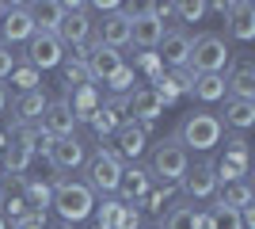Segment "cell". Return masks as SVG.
I'll return each mask as SVG.
<instances>
[{
    "label": "cell",
    "instance_id": "6da1fadb",
    "mask_svg": "<svg viewBox=\"0 0 255 229\" xmlns=\"http://www.w3.org/2000/svg\"><path fill=\"white\" fill-rule=\"evenodd\" d=\"M50 207H57V218L65 222V226H76V222L92 218V210H96V191L88 184H80V180H57V187H53V199Z\"/></svg>",
    "mask_w": 255,
    "mask_h": 229
},
{
    "label": "cell",
    "instance_id": "7a4b0ae2",
    "mask_svg": "<svg viewBox=\"0 0 255 229\" xmlns=\"http://www.w3.org/2000/svg\"><path fill=\"white\" fill-rule=\"evenodd\" d=\"M191 172V153L179 145V138H160L149 153V176L160 184H179L183 176Z\"/></svg>",
    "mask_w": 255,
    "mask_h": 229
},
{
    "label": "cell",
    "instance_id": "3957f363",
    "mask_svg": "<svg viewBox=\"0 0 255 229\" xmlns=\"http://www.w3.org/2000/svg\"><path fill=\"white\" fill-rule=\"evenodd\" d=\"M221 119L217 115H210V111H191L187 119L179 122V130H175V138H179L183 149H198V153H210L213 145L221 142Z\"/></svg>",
    "mask_w": 255,
    "mask_h": 229
},
{
    "label": "cell",
    "instance_id": "277c9868",
    "mask_svg": "<svg viewBox=\"0 0 255 229\" xmlns=\"http://www.w3.org/2000/svg\"><path fill=\"white\" fill-rule=\"evenodd\" d=\"M84 164H88V180L84 184L92 187L96 195H115L118 176H122V168H126V164L115 157V149H96Z\"/></svg>",
    "mask_w": 255,
    "mask_h": 229
},
{
    "label": "cell",
    "instance_id": "5b68a950",
    "mask_svg": "<svg viewBox=\"0 0 255 229\" xmlns=\"http://www.w3.org/2000/svg\"><path fill=\"white\" fill-rule=\"evenodd\" d=\"M187 65L194 73H221L229 65V42L221 34H198V38H191V61Z\"/></svg>",
    "mask_w": 255,
    "mask_h": 229
},
{
    "label": "cell",
    "instance_id": "8992f818",
    "mask_svg": "<svg viewBox=\"0 0 255 229\" xmlns=\"http://www.w3.org/2000/svg\"><path fill=\"white\" fill-rule=\"evenodd\" d=\"M34 19H31V4H4V19H0V42L15 46V42H31Z\"/></svg>",
    "mask_w": 255,
    "mask_h": 229
},
{
    "label": "cell",
    "instance_id": "52a82bcc",
    "mask_svg": "<svg viewBox=\"0 0 255 229\" xmlns=\"http://www.w3.org/2000/svg\"><path fill=\"white\" fill-rule=\"evenodd\" d=\"M65 61V46L57 34H46V31H34L31 42H27V65H34L38 73L42 69H57Z\"/></svg>",
    "mask_w": 255,
    "mask_h": 229
},
{
    "label": "cell",
    "instance_id": "ba28073f",
    "mask_svg": "<svg viewBox=\"0 0 255 229\" xmlns=\"http://www.w3.org/2000/svg\"><path fill=\"white\" fill-rule=\"evenodd\" d=\"M88 34H92V19H88V4H76V0H69L65 4V15H61V27H57V38H61V46H84Z\"/></svg>",
    "mask_w": 255,
    "mask_h": 229
},
{
    "label": "cell",
    "instance_id": "9c48e42d",
    "mask_svg": "<svg viewBox=\"0 0 255 229\" xmlns=\"http://www.w3.org/2000/svg\"><path fill=\"white\" fill-rule=\"evenodd\" d=\"M38 130L46 134V138H73L76 130V115L73 107H69V99H46V111H42V119H38Z\"/></svg>",
    "mask_w": 255,
    "mask_h": 229
},
{
    "label": "cell",
    "instance_id": "30bf717a",
    "mask_svg": "<svg viewBox=\"0 0 255 229\" xmlns=\"http://www.w3.org/2000/svg\"><path fill=\"white\" fill-rule=\"evenodd\" d=\"M213 172H217V184H229V180H248V142L236 134L229 138L225 145V157L213 164Z\"/></svg>",
    "mask_w": 255,
    "mask_h": 229
},
{
    "label": "cell",
    "instance_id": "8fae6325",
    "mask_svg": "<svg viewBox=\"0 0 255 229\" xmlns=\"http://www.w3.org/2000/svg\"><path fill=\"white\" fill-rule=\"evenodd\" d=\"M122 65H126V57L118 54V50H111V46H99V42H92V50H88V57H84V69H88V80H92V84H96V80H111Z\"/></svg>",
    "mask_w": 255,
    "mask_h": 229
},
{
    "label": "cell",
    "instance_id": "7c38bea8",
    "mask_svg": "<svg viewBox=\"0 0 255 229\" xmlns=\"http://www.w3.org/2000/svg\"><path fill=\"white\" fill-rule=\"evenodd\" d=\"M129 15L122 8L118 11H107L103 23H96V42L99 46H111V50H122V46H129Z\"/></svg>",
    "mask_w": 255,
    "mask_h": 229
},
{
    "label": "cell",
    "instance_id": "4fadbf2b",
    "mask_svg": "<svg viewBox=\"0 0 255 229\" xmlns=\"http://www.w3.org/2000/svg\"><path fill=\"white\" fill-rule=\"evenodd\" d=\"M160 65L168 69H183L187 61H191V34L183 31V27H175V31H164V38H160Z\"/></svg>",
    "mask_w": 255,
    "mask_h": 229
},
{
    "label": "cell",
    "instance_id": "5bb4252c",
    "mask_svg": "<svg viewBox=\"0 0 255 229\" xmlns=\"http://www.w3.org/2000/svg\"><path fill=\"white\" fill-rule=\"evenodd\" d=\"M149 130L152 126H141V122H122V126H118L115 130V138H118V149H115V157L118 161H137L141 153H145V142H149Z\"/></svg>",
    "mask_w": 255,
    "mask_h": 229
},
{
    "label": "cell",
    "instance_id": "9a60e30c",
    "mask_svg": "<svg viewBox=\"0 0 255 229\" xmlns=\"http://www.w3.org/2000/svg\"><path fill=\"white\" fill-rule=\"evenodd\" d=\"M46 157H50V164L57 168V172H76V168L88 161V149H84V142L73 134V138H57Z\"/></svg>",
    "mask_w": 255,
    "mask_h": 229
},
{
    "label": "cell",
    "instance_id": "2e32d148",
    "mask_svg": "<svg viewBox=\"0 0 255 229\" xmlns=\"http://www.w3.org/2000/svg\"><path fill=\"white\" fill-rule=\"evenodd\" d=\"M118 203H126V207H133V203H141V199L152 191V176L145 172V168H137V164H129V168H122V176H118V187H115Z\"/></svg>",
    "mask_w": 255,
    "mask_h": 229
},
{
    "label": "cell",
    "instance_id": "e0dca14e",
    "mask_svg": "<svg viewBox=\"0 0 255 229\" xmlns=\"http://www.w3.org/2000/svg\"><path fill=\"white\" fill-rule=\"evenodd\" d=\"M126 107L133 111V122H141V126H152L164 115V103H160V96L152 88H133L126 96Z\"/></svg>",
    "mask_w": 255,
    "mask_h": 229
},
{
    "label": "cell",
    "instance_id": "ac0fdd59",
    "mask_svg": "<svg viewBox=\"0 0 255 229\" xmlns=\"http://www.w3.org/2000/svg\"><path fill=\"white\" fill-rule=\"evenodd\" d=\"M187 199H213L217 195V172H213V161H202L194 164V172H187L179 180Z\"/></svg>",
    "mask_w": 255,
    "mask_h": 229
},
{
    "label": "cell",
    "instance_id": "d6986e66",
    "mask_svg": "<svg viewBox=\"0 0 255 229\" xmlns=\"http://www.w3.org/2000/svg\"><path fill=\"white\" fill-rule=\"evenodd\" d=\"M225 19H229V34L233 38H240V42H252L255 38V4L236 0V4H229Z\"/></svg>",
    "mask_w": 255,
    "mask_h": 229
},
{
    "label": "cell",
    "instance_id": "ffe728a7",
    "mask_svg": "<svg viewBox=\"0 0 255 229\" xmlns=\"http://www.w3.org/2000/svg\"><path fill=\"white\" fill-rule=\"evenodd\" d=\"M160 38H164V23H156L152 15L137 11V15H133V23H129V42L141 46V50H156Z\"/></svg>",
    "mask_w": 255,
    "mask_h": 229
},
{
    "label": "cell",
    "instance_id": "44dd1931",
    "mask_svg": "<svg viewBox=\"0 0 255 229\" xmlns=\"http://www.w3.org/2000/svg\"><path fill=\"white\" fill-rule=\"evenodd\" d=\"M225 92H229V99H255V65L252 61H236L233 73L225 76Z\"/></svg>",
    "mask_w": 255,
    "mask_h": 229
},
{
    "label": "cell",
    "instance_id": "7402d4cb",
    "mask_svg": "<svg viewBox=\"0 0 255 229\" xmlns=\"http://www.w3.org/2000/svg\"><path fill=\"white\" fill-rule=\"evenodd\" d=\"M217 187H221V195H217V203H221V207L244 210V207H252V203H255V191H252V184H248V180H229V184H217Z\"/></svg>",
    "mask_w": 255,
    "mask_h": 229
},
{
    "label": "cell",
    "instance_id": "603a6c76",
    "mask_svg": "<svg viewBox=\"0 0 255 229\" xmlns=\"http://www.w3.org/2000/svg\"><path fill=\"white\" fill-rule=\"evenodd\" d=\"M233 130H248L255 126V99H225V122Z\"/></svg>",
    "mask_w": 255,
    "mask_h": 229
},
{
    "label": "cell",
    "instance_id": "cb8c5ba5",
    "mask_svg": "<svg viewBox=\"0 0 255 229\" xmlns=\"http://www.w3.org/2000/svg\"><path fill=\"white\" fill-rule=\"evenodd\" d=\"M191 96L202 99V103H217V99H225V76L221 73H194Z\"/></svg>",
    "mask_w": 255,
    "mask_h": 229
},
{
    "label": "cell",
    "instance_id": "d4e9b609",
    "mask_svg": "<svg viewBox=\"0 0 255 229\" xmlns=\"http://www.w3.org/2000/svg\"><path fill=\"white\" fill-rule=\"evenodd\" d=\"M46 111V92L42 88H34V92H19V99H15V115H19V126H31V122L42 119Z\"/></svg>",
    "mask_w": 255,
    "mask_h": 229
},
{
    "label": "cell",
    "instance_id": "484cf974",
    "mask_svg": "<svg viewBox=\"0 0 255 229\" xmlns=\"http://www.w3.org/2000/svg\"><path fill=\"white\" fill-rule=\"evenodd\" d=\"M61 15H65V4H57V0H46V4H31L34 31L57 34V27H61Z\"/></svg>",
    "mask_w": 255,
    "mask_h": 229
},
{
    "label": "cell",
    "instance_id": "4316f807",
    "mask_svg": "<svg viewBox=\"0 0 255 229\" xmlns=\"http://www.w3.org/2000/svg\"><path fill=\"white\" fill-rule=\"evenodd\" d=\"M69 107H73L76 122H88V119H92V111L99 107L96 88H92V84H80V88H73V99H69Z\"/></svg>",
    "mask_w": 255,
    "mask_h": 229
},
{
    "label": "cell",
    "instance_id": "83f0119b",
    "mask_svg": "<svg viewBox=\"0 0 255 229\" xmlns=\"http://www.w3.org/2000/svg\"><path fill=\"white\" fill-rule=\"evenodd\" d=\"M88 126L99 134V138H107V134H115L118 126H122V115H118L111 103H99L96 111H92V119H88Z\"/></svg>",
    "mask_w": 255,
    "mask_h": 229
},
{
    "label": "cell",
    "instance_id": "f1b7e54d",
    "mask_svg": "<svg viewBox=\"0 0 255 229\" xmlns=\"http://www.w3.org/2000/svg\"><path fill=\"white\" fill-rule=\"evenodd\" d=\"M194 218H198V210H194V207L175 203V207L160 218V229H194Z\"/></svg>",
    "mask_w": 255,
    "mask_h": 229
},
{
    "label": "cell",
    "instance_id": "f546056e",
    "mask_svg": "<svg viewBox=\"0 0 255 229\" xmlns=\"http://www.w3.org/2000/svg\"><path fill=\"white\" fill-rule=\"evenodd\" d=\"M53 191L46 184H38V180H27V187H23V203L34 210V214H46V207H50Z\"/></svg>",
    "mask_w": 255,
    "mask_h": 229
},
{
    "label": "cell",
    "instance_id": "4dcf8cb0",
    "mask_svg": "<svg viewBox=\"0 0 255 229\" xmlns=\"http://www.w3.org/2000/svg\"><path fill=\"white\" fill-rule=\"evenodd\" d=\"M31 157H34V153L27 149V145L11 138V145L4 149V168H8L11 176H19V172H27V164H31Z\"/></svg>",
    "mask_w": 255,
    "mask_h": 229
},
{
    "label": "cell",
    "instance_id": "1f68e13d",
    "mask_svg": "<svg viewBox=\"0 0 255 229\" xmlns=\"http://www.w3.org/2000/svg\"><path fill=\"white\" fill-rule=\"evenodd\" d=\"M210 229H244V226H240V210L213 203V207H210Z\"/></svg>",
    "mask_w": 255,
    "mask_h": 229
},
{
    "label": "cell",
    "instance_id": "d6a6232c",
    "mask_svg": "<svg viewBox=\"0 0 255 229\" xmlns=\"http://www.w3.org/2000/svg\"><path fill=\"white\" fill-rule=\"evenodd\" d=\"M11 84L19 88V92H34V88H38V69L27 65V61L15 65V69H11Z\"/></svg>",
    "mask_w": 255,
    "mask_h": 229
},
{
    "label": "cell",
    "instance_id": "836d02e7",
    "mask_svg": "<svg viewBox=\"0 0 255 229\" xmlns=\"http://www.w3.org/2000/svg\"><path fill=\"white\" fill-rule=\"evenodd\" d=\"M103 84L111 88L115 96H129V92H133V69H129V65H122L115 76H111V80H103Z\"/></svg>",
    "mask_w": 255,
    "mask_h": 229
},
{
    "label": "cell",
    "instance_id": "e575fe53",
    "mask_svg": "<svg viewBox=\"0 0 255 229\" xmlns=\"http://www.w3.org/2000/svg\"><path fill=\"white\" fill-rule=\"evenodd\" d=\"M118 207H122L118 199H107L103 207L96 203V210H92V214H96V226L99 229H111V226H115V218H118Z\"/></svg>",
    "mask_w": 255,
    "mask_h": 229
},
{
    "label": "cell",
    "instance_id": "d590c367",
    "mask_svg": "<svg viewBox=\"0 0 255 229\" xmlns=\"http://www.w3.org/2000/svg\"><path fill=\"white\" fill-rule=\"evenodd\" d=\"M175 15H179L183 23H198L206 15V4L202 0H179V4H175Z\"/></svg>",
    "mask_w": 255,
    "mask_h": 229
},
{
    "label": "cell",
    "instance_id": "8d00e7d4",
    "mask_svg": "<svg viewBox=\"0 0 255 229\" xmlns=\"http://www.w3.org/2000/svg\"><path fill=\"white\" fill-rule=\"evenodd\" d=\"M129 69H145L149 73V80H156L160 73H164V65H160V57L152 54V50H145V54H133V65Z\"/></svg>",
    "mask_w": 255,
    "mask_h": 229
},
{
    "label": "cell",
    "instance_id": "74e56055",
    "mask_svg": "<svg viewBox=\"0 0 255 229\" xmlns=\"http://www.w3.org/2000/svg\"><path fill=\"white\" fill-rule=\"evenodd\" d=\"M65 65V84L69 88H80V84H92V80H88V69H84V61H61Z\"/></svg>",
    "mask_w": 255,
    "mask_h": 229
},
{
    "label": "cell",
    "instance_id": "f35d334b",
    "mask_svg": "<svg viewBox=\"0 0 255 229\" xmlns=\"http://www.w3.org/2000/svg\"><path fill=\"white\" fill-rule=\"evenodd\" d=\"M111 229H141V210L137 207H118V218H115V226Z\"/></svg>",
    "mask_w": 255,
    "mask_h": 229
},
{
    "label": "cell",
    "instance_id": "ab89813d",
    "mask_svg": "<svg viewBox=\"0 0 255 229\" xmlns=\"http://www.w3.org/2000/svg\"><path fill=\"white\" fill-rule=\"evenodd\" d=\"M164 76L171 80V88H175V92H191V84H194V69H191V65H183V69H168Z\"/></svg>",
    "mask_w": 255,
    "mask_h": 229
},
{
    "label": "cell",
    "instance_id": "60d3db41",
    "mask_svg": "<svg viewBox=\"0 0 255 229\" xmlns=\"http://www.w3.org/2000/svg\"><path fill=\"white\" fill-rule=\"evenodd\" d=\"M15 65H19V61H15V54H11V46H4V42H0V80H8Z\"/></svg>",
    "mask_w": 255,
    "mask_h": 229
},
{
    "label": "cell",
    "instance_id": "b9f144b4",
    "mask_svg": "<svg viewBox=\"0 0 255 229\" xmlns=\"http://www.w3.org/2000/svg\"><path fill=\"white\" fill-rule=\"evenodd\" d=\"M8 107V84H4V80H0V111Z\"/></svg>",
    "mask_w": 255,
    "mask_h": 229
},
{
    "label": "cell",
    "instance_id": "7bdbcfd3",
    "mask_svg": "<svg viewBox=\"0 0 255 229\" xmlns=\"http://www.w3.org/2000/svg\"><path fill=\"white\" fill-rule=\"evenodd\" d=\"M0 229H8V222H4V214H0Z\"/></svg>",
    "mask_w": 255,
    "mask_h": 229
},
{
    "label": "cell",
    "instance_id": "ee69618b",
    "mask_svg": "<svg viewBox=\"0 0 255 229\" xmlns=\"http://www.w3.org/2000/svg\"><path fill=\"white\" fill-rule=\"evenodd\" d=\"M0 19H4V4H0Z\"/></svg>",
    "mask_w": 255,
    "mask_h": 229
},
{
    "label": "cell",
    "instance_id": "f6af8a7d",
    "mask_svg": "<svg viewBox=\"0 0 255 229\" xmlns=\"http://www.w3.org/2000/svg\"><path fill=\"white\" fill-rule=\"evenodd\" d=\"M92 229H99V226H92Z\"/></svg>",
    "mask_w": 255,
    "mask_h": 229
},
{
    "label": "cell",
    "instance_id": "bcb514c9",
    "mask_svg": "<svg viewBox=\"0 0 255 229\" xmlns=\"http://www.w3.org/2000/svg\"><path fill=\"white\" fill-rule=\"evenodd\" d=\"M38 229H46V226H38Z\"/></svg>",
    "mask_w": 255,
    "mask_h": 229
},
{
    "label": "cell",
    "instance_id": "7dc6e473",
    "mask_svg": "<svg viewBox=\"0 0 255 229\" xmlns=\"http://www.w3.org/2000/svg\"><path fill=\"white\" fill-rule=\"evenodd\" d=\"M61 229H69V226H61Z\"/></svg>",
    "mask_w": 255,
    "mask_h": 229
}]
</instances>
